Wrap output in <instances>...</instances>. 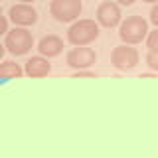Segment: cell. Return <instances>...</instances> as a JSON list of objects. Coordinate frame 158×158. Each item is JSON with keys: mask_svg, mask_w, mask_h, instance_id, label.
<instances>
[{"mask_svg": "<svg viewBox=\"0 0 158 158\" xmlns=\"http://www.w3.org/2000/svg\"><path fill=\"white\" fill-rule=\"evenodd\" d=\"M22 73H24V69L16 61H2L0 63V75L4 79H18V77H22Z\"/></svg>", "mask_w": 158, "mask_h": 158, "instance_id": "cell-11", "label": "cell"}, {"mask_svg": "<svg viewBox=\"0 0 158 158\" xmlns=\"http://www.w3.org/2000/svg\"><path fill=\"white\" fill-rule=\"evenodd\" d=\"M38 52H40V56H44V57H56L63 52V40L59 36H53V34L44 36L38 44Z\"/></svg>", "mask_w": 158, "mask_h": 158, "instance_id": "cell-10", "label": "cell"}, {"mask_svg": "<svg viewBox=\"0 0 158 158\" xmlns=\"http://www.w3.org/2000/svg\"><path fill=\"white\" fill-rule=\"evenodd\" d=\"M22 4H32V2H36V0H20Z\"/></svg>", "mask_w": 158, "mask_h": 158, "instance_id": "cell-18", "label": "cell"}, {"mask_svg": "<svg viewBox=\"0 0 158 158\" xmlns=\"http://www.w3.org/2000/svg\"><path fill=\"white\" fill-rule=\"evenodd\" d=\"M8 18L14 22V26L18 28H26V26H34L38 22V12L34 6L30 4H14L12 8L8 10Z\"/></svg>", "mask_w": 158, "mask_h": 158, "instance_id": "cell-7", "label": "cell"}, {"mask_svg": "<svg viewBox=\"0 0 158 158\" xmlns=\"http://www.w3.org/2000/svg\"><path fill=\"white\" fill-rule=\"evenodd\" d=\"M150 22L158 28V4H154V6H152V10H150Z\"/></svg>", "mask_w": 158, "mask_h": 158, "instance_id": "cell-14", "label": "cell"}, {"mask_svg": "<svg viewBox=\"0 0 158 158\" xmlns=\"http://www.w3.org/2000/svg\"><path fill=\"white\" fill-rule=\"evenodd\" d=\"M93 75H95L93 71H85V69H83V71H77V77H93Z\"/></svg>", "mask_w": 158, "mask_h": 158, "instance_id": "cell-16", "label": "cell"}, {"mask_svg": "<svg viewBox=\"0 0 158 158\" xmlns=\"http://www.w3.org/2000/svg\"><path fill=\"white\" fill-rule=\"evenodd\" d=\"M144 59H146V65L150 67L152 71L158 73V52H148Z\"/></svg>", "mask_w": 158, "mask_h": 158, "instance_id": "cell-13", "label": "cell"}, {"mask_svg": "<svg viewBox=\"0 0 158 158\" xmlns=\"http://www.w3.org/2000/svg\"><path fill=\"white\" fill-rule=\"evenodd\" d=\"M146 48H148V52H158V28L152 30V32H148Z\"/></svg>", "mask_w": 158, "mask_h": 158, "instance_id": "cell-12", "label": "cell"}, {"mask_svg": "<svg viewBox=\"0 0 158 158\" xmlns=\"http://www.w3.org/2000/svg\"><path fill=\"white\" fill-rule=\"evenodd\" d=\"M52 71V65H49L48 57L44 56H34L26 61V67H24V73L32 79H40V77H46L48 73Z\"/></svg>", "mask_w": 158, "mask_h": 158, "instance_id": "cell-9", "label": "cell"}, {"mask_svg": "<svg viewBox=\"0 0 158 158\" xmlns=\"http://www.w3.org/2000/svg\"><path fill=\"white\" fill-rule=\"evenodd\" d=\"M97 38H99V24L95 20H89V18L77 20L67 30V40L73 46H89Z\"/></svg>", "mask_w": 158, "mask_h": 158, "instance_id": "cell-1", "label": "cell"}, {"mask_svg": "<svg viewBox=\"0 0 158 158\" xmlns=\"http://www.w3.org/2000/svg\"><path fill=\"white\" fill-rule=\"evenodd\" d=\"M118 38L123 44H140L144 38H148V22L142 16H128L125 22H121L118 28Z\"/></svg>", "mask_w": 158, "mask_h": 158, "instance_id": "cell-2", "label": "cell"}, {"mask_svg": "<svg viewBox=\"0 0 158 158\" xmlns=\"http://www.w3.org/2000/svg\"><path fill=\"white\" fill-rule=\"evenodd\" d=\"M121 8H118L117 2L113 0H105V2L99 4L97 8V22L105 28H115L121 24Z\"/></svg>", "mask_w": 158, "mask_h": 158, "instance_id": "cell-8", "label": "cell"}, {"mask_svg": "<svg viewBox=\"0 0 158 158\" xmlns=\"http://www.w3.org/2000/svg\"><path fill=\"white\" fill-rule=\"evenodd\" d=\"M4 48L12 56H26L30 49L34 48V38L26 28L14 26L10 32L4 36Z\"/></svg>", "mask_w": 158, "mask_h": 158, "instance_id": "cell-3", "label": "cell"}, {"mask_svg": "<svg viewBox=\"0 0 158 158\" xmlns=\"http://www.w3.org/2000/svg\"><path fill=\"white\" fill-rule=\"evenodd\" d=\"M81 10V0H52L49 2V14L57 22H73L75 18H79Z\"/></svg>", "mask_w": 158, "mask_h": 158, "instance_id": "cell-4", "label": "cell"}, {"mask_svg": "<svg viewBox=\"0 0 158 158\" xmlns=\"http://www.w3.org/2000/svg\"><path fill=\"white\" fill-rule=\"evenodd\" d=\"M142 2H148V4H158V0H142Z\"/></svg>", "mask_w": 158, "mask_h": 158, "instance_id": "cell-19", "label": "cell"}, {"mask_svg": "<svg viewBox=\"0 0 158 158\" xmlns=\"http://www.w3.org/2000/svg\"><path fill=\"white\" fill-rule=\"evenodd\" d=\"M8 16H2V32H0V34H4V36H6V34L10 32V30H8Z\"/></svg>", "mask_w": 158, "mask_h": 158, "instance_id": "cell-15", "label": "cell"}, {"mask_svg": "<svg viewBox=\"0 0 158 158\" xmlns=\"http://www.w3.org/2000/svg\"><path fill=\"white\" fill-rule=\"evenodd\" d=\"M138 59H140V56H138L136 48H131L128 44H121L111 53V65L118 71H131L136 67Z\"/></svg>", "mask_w": 158, "mask_h": 158, "instance_id": "cell-5", "label": "cell"}, {"mask_svg": "<svg viewBox=\"0 0 158 158\" xmlns=\"http://www.w3.org/2000/svg\"><path fill=\"white\" fill-rule=\"evenodd\" d=\"M117 2H118V4H123V6H132L136 0H117Z\"/></svg>", "mask_w": 158, "mask_h": 158, "instance_id": "cell-17", "label": "cell"}, {"mask_svg": "<svg viewBox=\"0 0 158 158\" xmlns=\"http://www.w3.org/2000/svg\"><path fill=\"white\" fill-rule=\"evenodd\" d=\"M97 61V53L93 48H87V46H77L73 49L67 52V57H65V63L69 67L77 69V71H83V69H89L93 63Z\"/></svg>", "mask_w": 158, "mask_h": 158, "instance_id": "cell-6", "label": "cell"}]
</instances>
